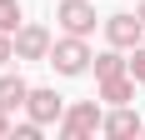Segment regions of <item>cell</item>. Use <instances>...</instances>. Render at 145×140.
<instances>
[{
	"instance_id": "obj_10",
	"label": "cell",
	"mask_w": 145,
	"mask_h": 140,
	"mask_svg": "<svg viewBox=\"0 0 145 140\" xmlns=\"http://www.w3.org/2000/svg\"><path fill=\"white\" fill-rule=\"evenodd\" d=\"M90 70H95V80H110V75H120V70H125V55H120V45L100 50V55L90 60Z\"/></svg>"
},
{
	"instance_id": "obj_9",
	"label": "cell",
	"mask_w": 145,
	"mask_h": 140,
	"mask_svg": "<svg viewBox=\"0 0 145 140\" xmlns=\"http://www.w3.org/2000/svg\"><path fill=\"white\" fill-rule=\"evenodd\" d=\"M25 95H30L25 75H0V105H5V110H20V105H25Z\"/></svg>"
},
{
	"instance_id": "obj_13",
	"label": "cell",
	"mask_w": 145,
	"mask_h": 140,
	"mask_svg": "<svg viewBox=\"0 0 145 140\" xmlns=\"http://www.w3.org/2000/svg\"><path fill=\"white\" fill-rule=\"evenodd\" d=\"M40 130H45V125H35V120L25 115L20 125H10V135H15V140H40Z\"/></svg>"
},
{
	"instance_id": "obj_4",
	"label": "cell",
	"mask_w": 145,
	"mask_h": 140,
	"mask_svg": "<svg viewBox=\"0 0 145 140\" xmlns=\"http://www.w3.org/2000/svg\"><path fill=\"white\" fill-rule=\"evenodd\" d=\"M55 25L65 35H90L95 30V0H60L55 5Z\"/></svg>"
},
{
	"instance_id": "obj_17",
	"label": "cell",
	"mask_w": 145,
	"mask_h": 140,
	"mask_svg": "<svg viewBox=\"0 0 145 140\" xmlns=\"http://www.w3.org/2000/svg\"><path fill=\"white\" fill-rule=\"evenodd\" d=\"M140 135H145V130H140Z\"/></svg>"
},
{
	"instance_id": "obj_11",
	"label": "cell",
	"mask_w": 145,
	"mask_h": 140,
	"mask_svg": "<svg viewBox=\"0 0 145 140\" xmlns=\"http://www.w3.org/2000/svg\"><path fill=\"white\" fill-rule=\"evenodd\" d=\"M25 25V10H20V0H0V30L15 35V30Z\"/></svg>"
},
{
	"instance_id": "obj_12",
	"label": "cell",
	"mask_w": 145,
	"mask_h": 140,
	"mask_svg": "<svg viewBox=\"0 0 145 140\" xmlns=\"http://www.w3.org/2000/svg\"><path fill=\"white\" fill-rule=\"evenodd\" d=\"M125 70L135 75V85H145V45H135L130 55H125Z\"/></svg>"
},
{
	"instance_id": "obj_2",
	"label": "cell",
	"mask_w": 145,
	"mask_h": 140,
	"mask_svg": "<svg viewBox=\"0 0 145 140\" xmlns=\"http://www.w3.org/2000/svg\"><path fill=\"white\" fill-rule=\"evenodd\" d=\"M105 110H100V100H75V105H65V115H60V135L65 140H90L95 130H100Z\"/></svg>"
},
{
	"instance_id": "obj_16",
	"label": "cell",
	"mask_w": 145,
	"mask_h": 140,
	"mask_svg": "<svg viewBox=\"0 0 145 140\" xmlns=\"http://www.w3.org/2000/svg\"><path fill=\"white\" fill-rule=\"evenodd\" d=\"M135 15H140V20H145V0H135Z\"/></svg>"
},
{
	"instance_id": "obj_8",
	"label": "cell",
	"mask_w": 145,
	"mask_h": 140,
	"mask_svg": "<svg viewBox=\"0 0 145 140\" xmlns=\"http://www.w3.org/2000/svg\"><path fill=\"white\" fill-rule=\"evenodd\" d=\"M100 100H105V105H130V100H135V75L120 70V75L100 80Z\"/></svg>"
},
{
	"instance_id": "obj_14",
	"label": "cell",
	"mask_w": 145,
	"mask_h": 140,
	"mask_svg": "<svg viewBox=\"0 0 145 140\" xmlns=\"http://www.w3.org/2000/svg\"><path fill=\"white\" fill-rule=\"evenodd\" d=\"M10 60H15V35L0 30V65H10Z\"/></svg>"
},
{
	"instance_id": "obj_15",
	"label": "cell",
	"mask_w": 145,
	"mask_h": 140,
	"mask_svg": "<svg viewBox=\"0 0 145 140\" xmlns=\"http://www.w3.org/2000/svg\"><path fill=\"white\" fill-rule=\"evenodd\" d=\"M10 135V110H5V105H0V140Z\"/></svg>"
},
{
	"instance_id": "obj_1",
	"label": "cell",
	"mask_w": 145,
	"mask_h": 140,
	"mask_svg": "<svg viewBox=\"0 0 145 140\" xmlns=\"http://www.w3.org/2000/svg\"><path fill=\"white\" fill-rule=\"evenodd\" d=\"M50 65H55V75H65V80H75V75H85L90 60H95V50L85 45V35H60V40H50Z\"/></svg>"
},
{
	"instance_id": "obj_6",
	"label": "cell",
	"mask_w": 145,
	"mask_h": 140,
	"mask_svg": "<svg viewBox=\"0 0 145 140\" xmlns=\"http://www.w3.org/2000/svg\"><path fill=\"white\" fill-rule=\"evenodd\" d=\"M105 40L120 45V50H135V45H145V20L140 15H110L105 20Z\"/></svg>"
},
{
	"instance_id": "obj_5",
	"label": "cell",
	"mask_w": 145,
	"mask_h": 140,
	"mask_svg": "<svg viewBox=\"0 0 145 140\" xmlns=\"http://www.w3.org/2000/svg\"><path fill=\"white\" fill-rule=\"evenodd\" d=\"M50 55V30L25 20V25L15 30V60H45Z\"/></svg>"
},
{
	"instance_id": "obj_3",
	"label": "cell",
	"mask_w": 145,
	"mask_h": 140,
	"mask_svg": "<svg viewBox=\"0 0 145 140\" xmlns=\"http://www.w3.org/2000/svg\"><path fill=\"white\" fill-rule=\"evenodd\" d=\"M25 115L35 120V125H60V115H65V95H55L50 85H30Z\"/></svg>"
},
{
	"instance_id": "obj_7",
	"label": "cell",
	"mask_w": 145,
	"mask_h": 140,
	"mask_svg": "<svg viewBox=\"0 0 145 140\" xmlns=\"http://www.w3.org/2000/svg\"><path fill=\"white\" fill-rule=\"evenodd\" d=\"M140 130H145V120H140V115L130 110V105H115V110H110V115L100 120V135H110V140H125V135H140Z\"/></svg>"
}]
</instances>
